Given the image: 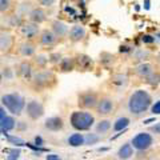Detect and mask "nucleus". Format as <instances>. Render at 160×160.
Instances as JSON below:
<instances>
[{
  "label": "nucleus",
  "mask_w": 160,
  "mask_h": 160,
  "mask_svg": "<svg viewBox=\"0 0 160 160\" xmlns=\"http://www.w3.org/2000/svg\"><path fill=\"white\" fill-rule=\"evenodd\" d=\"M153 43H156V44H160V31H158L156 33L153 35Z\"/></svg>",
  "instance_id": "41"
},
{
  "label": "nucleus",
  "mask_w": 160,
  "mask_h": 160,
  "mask_svg": "<svg viewBox=\"0 0 160 160\" xmlns=\"http://www.w3.org/2000/svg\"><path fill=\"white\" fill-rule=\"evenodd\" d=\"M78 64H79L80 68L89 69L92 67V60L89 56H87V55H80V56L78 58Z\"/></svg>",
  "instance_id": "25"
},
{
  "label": "nucleus",
  "mask_w": 160,
  "mask_h": 160,
  "mask_svg": "<svg viewBox=\"0 0 160 160\" xmlns=\"http://www.w3.org/2000/svg\"><path fill=\"white\" fill-rule=\"evenodd\" d=\"M2 103L3 106H6L11 113L19 116L23 112V109L26 108V100L22 95L19 93H6L2 96Z\"/></svg>",
  "instance_id": "3"
},
{
  "label": "nucleus",
  "mask_w": 160,
  "mask_h": 160,
  "mask_svg": "<svg viewBox=\"0 0 160 160\" xmlns=\"http://www.w3.org/2000/svg\"><path fill=\"white\" fill-rule=\"evenodd\" d=\"M8 140L13 144H16V146H27V143L22 140L20 138H16V136H8Z\"/></svg>",
  "instance_id": "34"
},
{
  "label": "nucleus",
  "mask_w": 160,
  "mask_h": 160,
  "mask_svg": "<svg viewBox=\"0 0 160 160\" xmlns=\"http://www.w3.org/2000/svg\"><path fill=\"white\" fill-rule=\"evenodd\" d=\"M152 72H153V67H152V64H149V63H142V64H139V66L136 67L138 76L143 78V79H146L147 76H149Z\"/></svg>",
  "instance_id": "18"
},
{
  "label": "nucleus",
  "mask_w": 160,
  "mask_h": 160,
  "mask_svg": "<svg viewBox=\"0 0 160 160\" xmlns=\"http://www.w3.org/2000/svg\"><path fill=\"white\" fill-rule=\"evenodd\" d=\"M146 83L149 84V86H152V87H156L158 84H160V73L152 72L149 76L146 78Z\"/></svg>",
  "instance_id": "26"
},
{
  "label": "nucleus",
  "mask_w": 160,
  "mask_h": 160,
  "mask_svg": "<svg viewBox=\"0 0 160 160\" xmlns=\"http://www.w3.org/2000/svg\"><path fill=\"white\" fill-rule=\"evenodd\" d=\"M68 144L71 147H80V146H84V136L82 133H72L71 136L68 138Z\"/></svg>",
  "instance_id": "21"
},
{
  "label": "nucleus",
  "mask_w": 160,
  "mask_h": 160,
  "mask_svg": "<svg viewBox=\"0 0 160 160\" xmlns=\"http://www.w3.org/2000/svg\"><path fill=\"white\" fill-rule=\"evenodd\" d=\"M146 8H149V0H146Z\"/></svg>",
  "instance_id": "45"
},
{
  "label": "nucleus",
  "mask_w": 160,
  "mask_h": 160,
  "mask_svg": "<svg viewBox=\"0 0 160 160\" xmlns=\"http://www.w3.org/2000/svg\"><path fill=\"white\" fill-rule=\"evenodd\" d=\"M149 58V52L146 51V49H136L133 53V59L135 60H147Z\"/></svg>",
  "instance_id": "29"
},
{
  "label": "nucleus",
  "mask_w": 160,
  "mask_h": 160,
  "mask_svg": "<svg viewBox=\"0 0 160 160\" xmlns=\"http://www.w3.org/2000/svg\"><path fill=\"white\" fill-rule=\"evenodd\" d=\"M69 122H71V126L78 131H87L93 126L95 118L93 115L86 111H75L69 118Z\"/></svg>",
  "instance_id": "2"
},
{
  "label": "nucleus",
  "mask_w": 160,
  "mask_h": 160,
  "mask_svg": "<svg viewBox=\"0 0 160 160\" xmlns=\"http://www.w3.org/2000/svg\"><path fill=\"white\" fill-rule=\"evenodd\" d=\"M84 2H88V0H84Z\"/></svg>",
  "instance_id": "48"
},
{
  "label": "nucleus",
  "mask_w": 160,
  "mask_h": 160,
  "mask_svg": "<svg viewBox=\"0 0 160 160\" xmlns=\"http://www.w3.org/2000/svg\"><path fill=\"white\" fill-rule=\"evenodd\" d=\"M46 160H62V158L58 156V155H55V153H51V155H47Z\"/></svg>",
  "instance_id": "40"
},
{
  "label": "nucleus",
  "mask_w": 160,
  "mask_h": 160,
  "mask_svg": "<svg viewBox=\"0 0 160 160\" xmlns=\"http://www.w3.org/2000/svg\"><path fill=\"white\" fill-rule=\"evenodd\" d=\"M98 96L92 92H86V93H82L79 96V106L83 107V108H95L98 106Z\"/></svg>",
  "instance_id": "7"
},
{
  "label": "nucleus",
  "mask_w": 160,
  "mask_h": 160,
  "mask_svg": "<svg viewBox=\"0 0 160 160\" xmlns=\"http://www.w3.org/2000/svg\"><path fill=\"white\" fill-rule=\"evenodd\" d=\"M128 124H129V119L128 118H119L116 122L113 123V131H116V132H120V131H123V129H126L128 127Z\"/></svg>",
  "instance_id": "22"
},
{
  "label": "nucleus",
  "mask_w": 160,
  "mask_h": 160,
  "mask_svg": "<svg viewBox=\"0 0 160 160\" xmlns=\"http://www.w3.org/2000/svg\"><path fill=\"white\" fill-rule=\"evenodd\" d=\"M143 43H153V36H151V35H146V36L142 38Z\"/></svg>",
  "instance_id": "39"
},
{
  "label": "nucleus",
  "mask_w": 160,
  "mask_h": 160,
  "mask_svg": "<svg viewBox=\"0 0 160 160\" xmlns=\"http://www.w3.org/2000/svg\"><path fill=\"white\" fill-rule=\"evenodd\" d=\"M0 84H2V76H0Z\"/></svg>",
  "instance_id": "46"
},
{
  "label": "nucleus",
  "mask_w": 160,
  "mask_h": 160,
  "mask_svg": "<svg viewBox=\"0 0 160 160\" xmlns=\"http://www.w3.org/2000/svg\"><path fill=\"white\" fill-rule=\"evenodd\" d=\"M159 67H160V60H159Z\"/></svg>",
  "instance_id": "47"
},
{
  "label": "nucleus",
  "mask_w": 160,
  "mask_h": 160,
  "mask_svg": "<svg viewBox=\"0 0 160 160\" xmlns=\"http://www.w3.org/2000/svg\"><path fill=\"white\" fill-rule=\"evenodd\" d=\"M152 98L147 91L144 89H136L128 99V111L132 115H143L147 112V109L151 107Z\"/></svg>",
  "instance_id": "1"
},
{
  "label": "nucleus",
  "mask_w": 160,
  "mask_h": 160,
  "mask_svg": "<svg viewBox=\"0 0 160 160\" xmlns=\"http://www.w3.org/2000/svg\"><path fill=\"white\" fill-rule=\"evenodd\" d=\"M19 75L22 76L23 79L29 80L32 78V66L29 64L28 62H23L22 64L19 66Z\"/></svg>",
  "instance_id": "19"
},
{
  "label": "nucleus",
  "mask_w": 160,
  "mask_h": 160,
  "mask_svg": "<svg viewBox=\"0 0 160 160\" xmlns=\"http://www.w3.org/2000/svg\"><path fill=\"white\" fill-rule=\"evenodd\" d=\"M20 32H22V35L26 39L28 40H32L35 39L39 35L40 32V29H39V24L36 23H32V22H29V23H24L22 24V28H20Z\"/></svg>",
  "instance_id": "8"
},
{
  "label": "nucleus",
  "mask_w": 160,
  "mask_h": 160,
  "mask_svg": "<svg viewBox=\"0 0 160 160\" xmlns=\"http://www.w3.org/2000/svg\"><path fill=\"white\" fill-rule=\"evenodd\" d=\"M100 142V136L96 133H88L84 136V144L87 146H92V144H96Z\"/></svg>",
  "instance_id": "28"
},
{
  "label": "nucleus",
  "mask_w": 160,
  "mask_h": 160,
  "mask_svg": "<svg viewBox=\"0 0 160 160\" xmlns=\"http://www.w3.org/2000/svg\"><path fill=\"white\" fill-rule=\"evenodd\" d=\"M51 31L56 35L58 39H62V38L68 36L69 28L66 23L62 22V20H53L52 24H51Z\"/></svg>",
  "instance_id": "10"
},
{
  "label": "nucleus",
  "mask_w": 160,
  "mask_h": 160,
  "mask_svg": "<svg viewBox=\"0 0 160 160\" xmlns=\"http://www.w3.org/2000/svg\"><path fill=\"white\" fill-rule=\"evenodd\" d=\"M55 3H56V0H39V4H40L42 7H44V8L52 7Z\"/></svg>",
  "instance_id": "35"
},
{
  "label": "nucleus",
  "mask_w": 160,
  "mask_h": 160,
  "mask_svg": "<svg viewBox=\"0 0 160 160\" xmlns=\"http://www.w3.org/2000/svg\"><path fill=\"white\" fill-rule=\"evenodd\" d=\"M102 63L108 66V64H112L115 62V56H112L111 53H102Z\"/></svg>",
  "instance_id": "32"
},
{
  "label": "nucleus",
  "mask_w": 160,
  "mask_h": 160,
  "mask_svg": "<svg viewBox=\"0 0 160 160\" xmlns=\"http://www.w3.org/2000/svg\"><path fill=\"white\" fill-rule=\"evenodd\" d=\"M48 60L49 62H52V63H59L60 60H62V56H60L59 53H53V55H51V56L48 58Z\"/></svg>",
  "instance_id": "37"
},
{
  "label": "nucleus",
  "mask_w": 160,
  "mask_h": 160,
  "mask_svg": "<svg viewBox=\"0 0 160 160\" xmlns=\"http://www.w3.org/2000/svg\"><path fill=\"white\" fill-rule=\"evenodd\" d=\"M152 143H153V138L147 132L138 133L131 142L132 147L135 149H138V151H146V149H148L152 146Z\"/></svg>",
  "instance_id": "4"
},
{
  "label": "nucleus",
  "mask_w": 160,
  "mask_h": 160,
  "mask_svg": "<svg viewBox=\"0 0 160 160\" xmlns=\"http://www.w3.org/2000/svg\"><path fill=\"white\" fill-rule=\"evenodd\" d=\"M13 46V36L9 32H0V51L8 52Z\"/></svg>",
  "instance_id": "15"
},
{
  "label": "nucleus",
  "mask_w": 160,
  "mask_h": 160,
  "mask_svg": "<svg viewBox=\"0 0 160 160\" xmlns=\"http://www.w3.org/2000/svg\"><path fill=\"white\" fill-rule=\"evenodd\" d=\"M133 156V147L131 143H126L119 148L118 151V158L122 160H128Z\"/></svg>",
  "instance_id": "16"
},
{
  "label": "nucleus",
  "mask_w": 160,
  "mask_h": 160,
  "mask_svg": "<svg viewBox=\"0 0 160 160\" xmlns=\"http://www.w3.org/2000/svg\"><path fill=\"white\" fill-rule=\"evenodd\" d=\"M113 102L109 98H103L102 100H99L98 102V106H96V111L99 115H102V116H107V115L112 113L113 111Z\"/></svg>",
  "instance_id": "9"
},
{
  "label": "nucleus",
  "mask_w": 160,
  "mask_h": 160,
  "mask_svg": "<svg viewBox=\"0 0 160 160\" xmlns=\"http://www.w3.org/2000/svg\"><path fill=\"white\" fill-rule=\"evenodd\" d=\"M44 127H46L48 131L58 132V131H60V129H63V127H64L63 119L60 116H51L44 122Z\"/></svg>",
  "instance_id": "13"
},
{
  "label": "nucleus",
  "mask_w": 160,
  "mask_h": 160,
  "mask_svg": "<svg viewBox=\"0 0 160 160\" xmlns=\"http://www.w3.org/2000/svg\"><path fill=\"white\" fill-rule=\"evenodd\" d=\"M35 51H36V48H35L33 43L31 42H24L19 46V52L22 56L24 58H29V56H33L35 55Z\"/></svg>",
  "instance_id": "17"
},
{
  "label": "nucleus",
  "mask_w": 160,
  "mask_h": 160,
  "mask_svg": "<svg viewBox=\"0 0 160 160\" xmlns=\"http://www.w3.org/2000/svg\"><path fill=\"white\" fill-rule=\"evenodd\" d=\"M35 62H36L38 66L44 67V66H46V64L49 62V60H48L47 56H44V55H39V56H36V60H35Z\"/></svg>",
  "instance_id": "33"
},
{
  "label": "nucleus",
  "mask_w": 160,
  "mask_h": 160,
  "mask_svg": "<svg viewBox=\"0 0 160 160\" xmlns=\"http://www.w3.org/2000/svg\"><path fill=\"white\" fill-rule=\"evenodd\" d=\"M75 68V63L71 58H63L60 60V69L63 72H69Z\"/></svg>",
  "instance_id": "23"
},
{
  "label": "nucleus",
  "mask_w": 160,
  "mask_h": 160,
  "mask_svg": "<svg viewBox=\"0 0 160 160\" xmlns=\"http://www.w3.org/2000/svg\"><path fill=\"white\" fill-rule=\"evenodd\" d=\"M7 115H6V109H4L3 107H0V120H2L3 118H6Z\"/></svg>",
  "instance_id": "42"
},
{
  "label": "nucleus",
  "mask_w": 160,
  "mask_h": 160,
  "mask_svg": "<svg viewBox=\"0 0 160 160\" xmlns=\"http://www.w3.org/2000/svg\"><path fill=\"white\" fill-rule=\"evenodd\" d=\"M111 127H112V124L108 119L100 120V122L96 124V132L98 133H107L109 129H111Z\"/></svg>",
  "instance_id": "24"
},
{
  "label": "nucleus",
  "mask_w": 160,
  "mask_h": 160,
  "mask_svg": "<svg viewBox=\"0 0 160 160\" xmlns=\"http://www.w3.org/2000/svg\"><path fill=\"white\" fill-rule=\"evenodd\" d=\"M149 131L153 132V133H156V135H160V123H158V124H155V126H152L151 128H149Z\"/></svg>",
  "instance_id": "38"
},
{
  "label": "nucleus",
  "mask_w": 160,
  "mask_h": 160,
  "mask_svg": "<svg viewBox=\"0 0 160 160\" xmlns=\"http://www.w3.org/2000/svg\"><path fill=\"white\" fill-rule=\"evenodd\" d=\"M112 83H113V84H116V86H119V87L127 86V83H128V78L126 76V75H122V73L115 75V76L112 78Z\"/></svg>",
  "instance_id": "27"
},
{
  "label": "nucleus",
  "mask_w": 160,
  "mask_h": 160,
  "mask_svg": "<svg viewBox=\"0 0 160 160\" xmlns=\"http://www.w3.org/2000/svg\"><path fill=\"white\" fill-rule=\"evenodd\" d=\"M151 111H152L153 115H160V100H159V102H156L151 107Z\"/></svg>",
  "instance_id": "36"
},
{
  "label": "nucleus",
  "mask_w": 160,
  "mask_h": 160,
  "mask_svg": "<svg viewBox=\"0 0 160 160\" xmlns=\"http://www.w3.org/2000/svg\"><path fill=\"white\" fill-rule=\"evenodd\" d=\"M35 143H36L38 146H42V138H36L35 139Z\"/></svg>",
  "instance_id": "43"
},
{
  "label": "nucleus",
  "mask_w": 160,
  "mask_h": 160,
  "mask_svg": "<svg viewBox=\"0 0 160 160\" xmlns=\"http://www.w3.org/2000/svg\"><path fill=\"white\" fill-rule=\"evenodd\" d=\"M56 40H58L56 35H55L51 29H43V31L40 32V35H39V42L44 47L53 46V44L56 43Z\"/></svg>",
  "instance_id": "11"
},
{
  "label": "nucleus",
  "mask_w": 160,
  "mask_h": 160,
  "mask_svg": "<svg viewBox=\"0 0 160 160\" xmlns=\"http://www.w3.org/2000/svg\"><path fill=\"white\" fill-rule=\"evenodd\" d=\"M15 126H16V122H15V119L12 116H6L0 120V128H2L4 132L11 131V129L15 128Z\"/></svg>",
  "instance_id": "20"
},
{
  "label": "nucleus",
  "mask_w": 160,
  "mask_h": 160,
  "mask_svg": "<svg viewBox=\"0 0 160 160\" xmlns=\"http://www.w3.org/2000/svg\"><path fill=\"white\" fill-rule=\"evenodd\" d=\"M20 155H22V151H20L19 148H13L9 151L8 156H7V160H19Z\"/></svg>",
  "instance_id": "31"
},
{
  "label": "nucleus",
  "mask_w": 160,
  "mask_h": 160,
  "mask_svg": "<svg viewBox=\"0 0 160 160\" xmlns=\"http://www.w3.org/2000/svg\"><path fill=\"white\" fill-rule=\"evenodd\" d=\"M33 84L36 87H48L55 82V75L51 71H40L32 76Z\"/></svg>",
  "instance_id": "5"
},
{
  "label": "nucleus",
  "mask_w": 160,
  "mask_h": 160,
  "mask_svg": "<svg viewBox=\"0 0 160 160\" xmlns=\"http://www.w3.org/2000/svg\"><path fill=\"white\" fill-rule=\"evenodd\" d=\"M86 28H84L83 26H79V24H76V26H73L71 29L68 31V36H69V40L73 43H78L80 42V40H83L84 38H86Z\"/></svg>",
  "instance_id": "14"
},
{
  "label": "nucleus",
  "mask_w": 160,
  "mask_h": 160,
  "mask_svg": "<svg viewBox=\"0 0 160 160\" xmlns=\"http://www.w3.org/2000/svg\"><path fill=\"white\" fill-rule=\"evenodd\" d=\"M26 112L32 120H38L44 115V107L38 100H31L26 104Z\"/></svg>",
  "instance_id": "6"
},
{
  "label": "nucleus",
  "mask_w": 160,
  "mask_h": 160,
  "mask_svg": "<svg viewBox=\"0 0 160 160\" xmlns=\"http://www.w3.org/2000/svg\"><path fill=\"white\" fill-rule=\"evenodd\" d=\"M152 122H155V119H148V120L144 122V124H148V123H152Z\"/></svg>",
  "instance_id": "44"
},
{
  "label": "nucleus",
  "mask_w": 160,
  "mask_h": 160,
  "mask_svg": "<svg viewBox=\"0 0 160 160\" xmlns=\"http://www.w3.org/2000/svg\"><path fill=\"white\" fill-rule=\"evenodd\" d=\"M12 7V0H0V13L8 12Z\"/></svg>",
  "instance_id": "30"
},
{
  "label": "nucleus",
  "mask_w": 160,
  "mask_h": 160,
  "mask_svg": "<svg viewBox=\"0 0 160 160\" xmlns=\"http://www.w3.org/2000/svg\"><path fill=\"white\" fill-rule=\"evenodd\" d=\"M28 19H29V22H32V23L42 24L47 20V13L42 7H35L31 9V12L28 13Z\"/></svg>",
  "instance_id": "12"
}]
</instances>
